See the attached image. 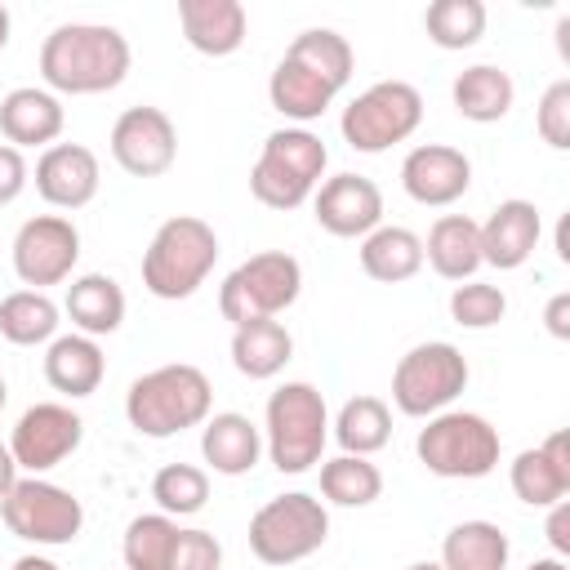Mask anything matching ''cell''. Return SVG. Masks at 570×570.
Returning <instances> with one entry per match:
<instances>
[{"mask_svg":"<svg viewBox=\"0 0 570 570\" xmlns=\"http://www.w3.org/2000/svg\"><path fill=\"white\" fill-rule=\"evenodd\" d=\"M49 94H107L129 76V40L102 22H62L40 45Z\"/></svg>","mask_w":570,"mask_h":570,"instance_id":"obj_1","label":"cell"},{"mask_svg":"<svg viewBox=\"0 0 570 570\" xmlns=\"http://www.w3.org/2000/svg\"><path fill=\"white\" fill-rule=\"evenodd\" d=\"M214 410V387L205 379V370L174 361V365H156L147 374H138L125 392V419L134 432L165 441L178 436L187 428H200Z\"/></svg>","mask_w":570,"mask_h":570,"instance_id":"obj_2","label":"cell"},{"mask_svg":"<svg viewBox=\"0 0 570 570\" xmlns=\"http://www.w3.org/2000/svg\"><path fill=\"white\" fill-rule=\"evenodd\" d=\"M214 263H218L214 227L196 214H174L156 227L151 245L142 249V285H147V294L178 303L205 285Z\"/></svg>","mask_w":570,"mask_h":570,"instance_id":"obj_3","label":"cell"},{"mask_svg":"<svg viewBox=\"0 0 570 570\" xmlns=\"http://www.w3.org/2000/svg\"><path fill=\"white\" fill-rule=\"evenodd\" d=\"M325 441H330V410H325V396L321 387L294 379V383H281L272 396H267V419H263V445H267V459L276 463V472H307L321 463L325 454Z\"/></svg>","mask_w":570,"mask_h":570,"instance_id":"obj_4","label":"cell"},{"mask_svg":"<svg viewBox=\"0 0 570 570\" xmlns=\"http://www.w3.org/2000/svg\"><path fill=\"white\" fill-rule=\"evenodd\" d=\"M325 165H330L325 142L303 125H285V129L267 134V142L249 169V191L267 209H298L316 191Z\"/></svg>","mask_w":570,"mask_h":570,"instance_id":"obj_5","label":"cell"},{"mask_svg":"<svg viewBox=\"0 0 570 570\" xmlns=\"http://www.w3.org/2000/svg\"><path fill=\"white\" fill-rule=\"evenodd\" d=\"M419 463L445 481H476L499 468V428L472 410H441L419 428Z\"/></svg>","mask_w":570,"mask_h":570,"instance_id":"obj_6","label":"cell"},{"mask_svg":"<svg viewBox=\"0 0 570 570\" xmlns=\"http://www.w3.org/2000/svg\"><path fill=\"white\" fill-rule=\"evenodd\" d=\"M303 294V267L285 249H263L227 272L218 289V312L232 325L245 321H276L285 307H294Z\"/></svg>","mask_w":570,"mask_h":570,"instance_id":"obj_7","label":"cell"},{"mask_svg":"<svg viewBox=\"0 0 570 570\" xmlns=\"http://www.w3.org/2000/svg\"><path fill=\"white\" fill-rule=\"evenodd\" d=\"M325 539H330V512L316 494L303 490L276 494L249 517V552L263 566H294L312 557Z\"/></svg>","mask_w":570,"mask_h":570,"instance_id":"obj_8","label":"cell"},{"mask_svg":"<svg viewBox=\"0 0 570 570\" xmlns=\"http://www.w3.org/2000/svg\"><path fill=\"white\" fill-rule=\"evenodd\" d=\"M423 125V94L410 80H379L365 94H356L343 107V142L352 151H387L396 142H405L414 129Z\"/></svg>","mask_w":570,"mask_h":570,"instance_id":"obj_9","label":"cell"},{"mask_svg":"<svg viewBox=\"0 0 570 570\" xmlns=\"http://www.w3.org/2000/svg\"><path fill=\"white\" fill-rule=\"evenodd\" d=\"M463 387H468V356L441 338L410 347L392 370V405L410 419H432L450 410Z\"/></svg>","mask_w":570,"mask_h":570,"instance_id":"obj_10","label":"cell"},{"mask_svg":"<svg viewBox=\"0 0 570 570\" xmlns=\"http://www.w3.org/2000/svg\"><path fill=\"white\" fill-rule=\"evenodd\" d=\"M0 517H4L9 534H18L22 543H36V548H62L85 525L80 499L45 476H18V485L0 499Z\"/></svg>","mask_w":570,"mask_h":570,"instance_id":"obj_11","label":"cell"},{"mask_svg":"<svg viewBox=\"0 0 570 570\" xmlns=\"http://www.w3.org/2000/svg\"><path fill=\"white\" fill-rule=\"evenodd\" d=\"M85 441V419L62 405V401H40L31 410H22V419L9 432V454L22 472L40 476L49 468H58L62 459H71Z\"/></svg>","mask_w":570,"mask_h":570,"instance_id":"obj_12","label":"cell"},{"mask_svg":"<svg viewBox=\"0 0 570 570\" xmlns=\"http://www.w3.org/2000/svg\"><path fill=\"white\" fill-rule=\"evenodd\" d=\"M80 263V232L71 218L62 214H36L18 227L13 236V272L22 285L45 289V285H62L71 276V267Z\"/></svg>","mask_w":570,"mask_h":570,"instance_id":"obj_13","label":"cell"},{"mask_svg":"<svg viewBox=\"0 0 570 570\" xmlns=\"http://www.w3.org/2000/svg\"><path fill=\"white\" fill-rule=\"evenodd\" d=\"M111 156L129 178H160L178 156V129L160 107H125L111 125Z\"/></svg>","mask_w":570,"mask_h":570,"instance_id":"obj_14","label":"cell"},{"mask_svg":"<svg viewBox=\"0 0 570 570\" xmlns=\"http://www.w3.org/2000/svg\"><path fill=\"white\" fill-rule=\"evenodd\" d=\"M401 187L414 205H454L472 187V160L450 142H419L401 160Z\"/></svg>","mask_w":570,"mask_h":570,"instance_id":"obj_15","label":"cell"},{"mask_svg":"<svg viewBox=\"0 0 570 570\" xmlns=\"http://www.w3.org/2000/svg\"><path fill=\"white\" fill-rule=\"evenodd\" d=\"M312 209L330 236L352 240V236H370L383 223V191L365 174H334L316 187Z\"/></svg>","mask_w":570,"mask_h":570,"instance_id":"obj_16","label":"cell"},{"mask_svg":"<svg viewBox=\"0 0 570 570\" xmlns=\"http://www.w3.org/2000/svg\"><path fill=\"white\" fill-rule=\"evenodd\" d=\"M102 169L85 142H53L36 160V191L53 209H85L98 196Z\"/></svg>","mask_w":570,"mask_h":570,"instance_id":"obj_17","label":"cell"},{"mask_svg":"<svg viewBox=\"0 0 570 570\" xmlns=\"http://www.w3.org/2000/svg\"><path fill=\"white\" fill-rule=\"evenodd\" d=\"M476 232H481V263H490L499 272H512L534 254L543 218L530 200H499L490 209V218L476 223Z\"/></svg>","mask_w":570,"mask_h":570,"instance_id":"obj_18","label":"cell"},{"mask_svg":"<svg viewBox=\"0 0 570 570\" xmlns=\"http://www.w3.org/2000/svg\"><path fill=\"white\" fill-rule=\"evenodd\" d=\"M512 494L530 508H552L570 494V441L566 432H552L543 445L534 450H521L512 459Z\"/></svg>","mask_w":570,"mask_h":570,"instance_id":"obj_19","label":"cell"},{"mask_svg":"<svg viewBox=\"0 0 570 570\" xmlns=\"http://www.w3.org/2000/svg\"><path fill=\"white\" fill-rule=\"evenodd\" d=\"M62 125H67V111H62L58 94H49V89L22 85V89H9L0 98V134L18 151L22 147H53Z\"/></svg>","mask_w":570,"mask_h":570,"instance_id":"obj_20","label":"cell"},{"mask_svg":"<svg viewBox=\"0 0 570 570\" xmlns=\"http://www.w3.org/2000/svg\"><path fill=\"white\" fill-rule=\"evenodd\" d=\"M183 36L205 58H227L245 45L249 13L240 0H178Z\"/></svg>","mask_w":570,"mask_h":570,"instance_id":"obj_21","label":"cell"},{"mask_svg":"<svg viewBox=\"0 0 570 570\" xmlns=\"http://www.w3.org/2000/svg\"><path fill=\"white\" fill-rule=\"evenodd\" d=\"M200 454L218 476H245L263 459V428L236 410L209 414L200 428Z\"/></svg>","mask_w":570,"mask_h":570,"instance_id":"obj_22","label":"cell"},{"mask_svg":"<svg viewBox=\"0 0 570 570\" xmlns=\"http://www.w3.org/2000/svg\"><path fill=\"white\" fill-rule=\"evenodd\" d=\"M107 374V356L98 347V338L89 334H58L45 352V379L53 392L80 401V396H94L98 383Z\"/></svg>","mask_w":570,"mask_h":570,"instance_id":"obj_23","label":"cell"},{"mask_svg":"<svg viewBox=\"0 0 570 570\" xmlns=\"http://www.w3.org/2000/svg\"><path fill=\"white\" fill-rule=\"evenodd\" d=\"M423 263L445 281H472L481 267V232L468 214H441L423 240Z\"/></svg>","mask_w":570,"mask_h":570,"instance_id":"obj_24","label":"cell"},{"mask_svg":"<svg viewBox=\"0 0 570 570\" xmlns=\"http://www.w3.org/2000/svg\"><path fill=\"white\" fill-rule=\"evenodd\" d=\"M62 312L71 316L76 334H89V338L116 334L120 321H125V289L102 272H85V276H76L67 285Z\"/></svg>","mask_w":570,"mask_h":570,"instance_id":"obj_25","label":"cell"},{"mask_svg":"<svg viewBox=\"0 0 570 570\" xmlns=\"http://www.w3.org/2000/svg\"><path fill=\"white\" fill-rule=\"evenodd\" d=\"M419 267H423V240L410 227L379 223L370 236H361V272L370 281L401 285V281L419 276Z\"/></svg>","mask_w":570,"mask_h":570,"instance_id":"obj_26","label":"cell"},{"mask_svg":"<svg viewBox=\"0 0 570 570\" xmlns=\"http://www.w3.org/2000/svg\"><path fill=\"white\" fill-rule=\"evenodd\" d=\"M450 98H454V111H459L463 120L494 125V120H503V116L512 111L517 85H512V76H508L503 67H494V62H476V67H468V71L454 76Z\"/></svg>","mask_w":570,"mask_h":570,"instance_id":"obj_27","label":"cell"},{"mask_svg":"<svg viewBox=\"0 0 570 570\" xmlns=\"http://www.w3.org/2000/svg\"><path fill=\"white\" fill-rule=\"evenodd\" d=\"M334 94H338V89H334L330 80H321L316 71H307V67L294 62V58H281L276 71H272V80H267L272 107H276L285 120H294V125H307V120L325 116V107L334 102Z\"/></svg>","mask_w":570,"mask_h":570,"instance_id":"obj_28","label":"cell"},{"mask_svg":"<svg viewBox=\"0 0 570 570\" xmlns=\"http://www.w3.org/2000/svg\"><path fill=\"white\" fill-rule=\"evenodd\" d=\"M294 356V334L281 321H245L232 334V365L245 379H276Z\"/></svg>","mask_w":570,"mask_h":570,"instance_id":"obj_29","label":"cell"},{"mask_svg":"<svg viewBox=\"0 0 570 570\" xmlns=\"http://www.w3.org/2000/svg\"><path fill=\"white\" fill-rule=\"evenodd\" d=\"M508 534L494 521H459L441 543L445 570H503L508 566Z\"/></svg>","mask_w":570,"mask_h":570,"instance_id":"obj_30","label":"cell"},{"mask_svg":"<svg viewBox=\"0 0 570 570\" xmlns=\"http://www.w3.org/2000/svg\"><path fill=\"white\" fill-rule=\"evenodd\" d=\"M0 338L13 347H36L58 338V303L45 289H13L0 303Z\"/></svg>","mask_w":570,"mask_h":570,"instance_id":"obj_31","label":"cell"},{"mask_svg":"<svg viewBox=\"0 0 570 570\" xmlns=\"http://www.w3.org/2000/svg\"><path fill=\"white\" fill-rule=\"evenodd\" d=\"M334 441L343 445V454H361V459L383 450L392 441V410H387V401H379V396L343 401V410L334 419Z\"/></svg>","mask_w":570,"mask_h":570,"instance_id":"obj_32","label":"cell"},{"mask_svg":"<svg viewBox=\"0 0 570 570\" xmlns=\"http://www.w3.org/2000/svg\"><path fill=\"white\" fill-rule=\"evenodd\" d=\"M285 58L303 62L307 71H316L321 80H330L334 89H343V85L352 80V67H356V53H352L347 36H338V31H330V27H307V31H298V36L289 40Z\"/></svg>","mask_w":570,"mask_h":570,"instance_id":"obj_33","label":"cell"},{"mask_svg":"<svg viewBox=\"0 0 570 570\" xmlns=\"http://www.w3.org/2000/svg\"><path fill=\"white\" fill-rule=\"evenodd\" d=\"M321 494L338 508H365L383 494V472L361 454L321 459Z\"/></svg>","mask_w":570,"mask_h":570,"instance_id":"obj_34","label":"cell"},{"mask_svg":"<svg viewBox=\"0 0 570 570\" xmlns=\"http://www.w3.org/2000/svg\"><path fill=\"white\" fill-rule=\"evenodd\" d=\"M174 539H178V521L174 517H165V512L134 517L125 525V543H120L125 570H169Z\"/></svg>","mask_w":570,"mask_h":570,"instance_id":"obj_35","label":"cell"},{"mask_svg":"<svg viewBox=\"0 0 570 570\" xmlns=\"http://www.w3.org/2000/svg\"><path fill=\"white\" fill-rule=\"evenodd\" d=\"M423 27L436 49H472L485 36V4L481 0H432L423 13Z\"/></svg>","mask_w":570,"mask_h":570,"instance_id":"obj_36","label":"cell"},{"mask_svg":"<svg viewBox=\"0 0 570 570\" xmlns=\"http://www.w3.org/2000/svg\"><path fill=\"white\" fill-rule=\"evenodd\" d=\"M151 499L165 517H191L209 499V472L196 463H165L151 476Z\"/></svg>","mask_w":570,"mask_h":570,"instance_id":"obj_37","label":"cell"},{"mask_svg":"<svg viewBox=\"0 0 570 570\" xmlns=\"http://www.w3.org/2000/svg\"><path fill=\"white\" fill-rule=\"evenodd\" d=\"M503 312H508V294L499 285L463 281L450 294V321L463 325V330H490V325L503 321Z\"/></svg>","mask_w":570,"mask_h":570,"instance_id":"obj_38","label":"cell"},{"mask_svg":"<svg viewBox=\"0 0 570 570\" xmlns=\"http://www.w3.org/2000/svg\"><path fill=\"white\" fill-rule=\"evenodd\" d=\"M534 125H539V138H543L548 147H557V151L570 147V80L548 85V94L539 98Z\"/></svg>","mask_w":570,"mask_h":570,"instance_id":"obj_39","label":"cell"},{"mask_svg":"<svg viewBox=\"0 0 570 570\" xmlns=\"http://www.w3.org/2000/svg\"><path fill=\"white\" fill-rule=\"evenodd\" d=\"M169 570H223V543L209 530H178Z\"/></svg>","mask_w":570,"mask_h":570,"instance_id":"obj_40","label":"cell"},{"mask_svg":"<svg viewBox=\"0 0 570 570\" xmlns=\"http://www.w3.org/2000/svg\"><path fill=\"white\" fill-rule=\"evenodd\" d=\"M27 160H22V151L18 147H9V142H0V205H13L18 196H22V187H27Z\"/></svg>","mask_w":570,"mask_h":570,"instance_id":"obj_41","label":"cell"},{"mask_svg":"<svg viewBox=\"0 0 570 570\" xmlns=\"http://www.w3.org/2000/svg\"><path fill=\"white\" fill-rule=\"evenodd\" d=\"M548 543L557 548V557L570 552V503H552V517H548Z\"/></svg>","mask_w":570,"mask_h":570,"instance_id":"obj_42","label":"cell"},{"mask_svg":"<svg viewBox=\"0 0 570 570\" xmlns=\"http://www.w3.org/2000/svg\"><path fill=\"white\" fill-rule=\"evenodd\" d=\"M543 321H548V334H552V338H570V294H557V298L548 303Z\"/></svg>","mask_w":570,"mask_h":570,"instance_id":"obj_43","label":"cell"},{"mask_svg":"<svg viewBox=\"0 0 570 570\" xmlns=\"http://www.w3.org/2000/svg\"><path fill=\"white\" fill-rule=\"evenodd\" d=\"M13 485H18V463H13L9 445H0V499H4Z\"/></svg>","mask_w":570,"mask_h":570,"instance_id":"obj_44","label":"cell"},{"mask_svg":"<svg viewBox=\"0 0 570 570\" xmlns=\"http://www.w3.org/2000/svg\"><path fill=\"white\" fill-rule=\"evenodd\" d=\"M9 570H62V566L49 561V557H40V552H27V557H18Z\"/></svg>","mask_w":570,"mask_h":570,"instance_id":"obj_45","label":"cell"},{"mask_svg":"<svg viewBox=\"0 0 570 570\" xmlns=\"http://www.w3.org/2000/svg\"><path fill=\"white\" fill-rule=\"evenodd\" d=\"M525 570H566V561H561V557H539V561H530Z\"/></svg>","mask_w":570,"mask_h":570,"instance_id":"obj_46","label":"cell"},{"mask_svg":"<svg viewBox=\"0 0 570 570\" xmlns=\"http://www.w3.org/2000/svg\"><path fill=\"white\" fill-rule=\"evenodd\" d=\"M4 45H9V9L0 4V53H4Z\"/></svg>","mask_w":570,"mask_h":570,"instance_id":"obj_47","label":"cell"},{"mask_svg":"<svg viewBox=\"0 0 570 570\" xmlns=\"http://www.w3.org/2000/svg\"><path fill=\"white\" fill-rule=\"evenodd\" d=\"M405 570H445L441 561H414V566H405Z\"/></svg>","mask_w":570,"mask_h":570,"instance_id":"obj_48","label":"cell"},{"mask_svg":"<svg viewBox=\"0 0 570 570\" xmlns=\"http://www.w3.org/2000/svg\"><path fill=\"white\" fill-rule=\"evenodd\" d=\"M4 401H9V387H4V379H0V410H4Z\"/></svg>","mask_w":570,"mask_h":570,"instance_id":"obj_49","label":"cell"}]
</instances>
